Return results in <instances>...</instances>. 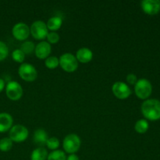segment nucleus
<instances>
[{"mask_svg": "<svg viewBox=\"0 0 160 160\" xmlns=\"http://www.w3.org/2000/svg\"><path fill=\"white\" fill-rule=\"evenodd\" d=\"M12 147V142L9 138H4L0 140V151L9 152Z\"/></svg>", "mask_w": 160, "mask_h": 160, "instance_id": "21", "label": "nucleus"}, {"mask_svg": "<svg viewBox=\"0 0 160 160\" xmlns=\"http://www.w3.org/2000/svg\"><path fill=\"white\" fill-rule=\"evenodd\" d=\"M9 54V48L5 42L0 41V61L6 59Z\"/></svg>", "mask_w": 160, "mask_h": 160, "instance_id": "25", "label": "nucleus"}, {"mask_svg": "<svg viewBox=\"0 0 160 160\" xmlns=\"http://www.w3.org/2000/svg\"><path fill=\"white\" fill-rule=\"evenodd\" d=\"M134 92L136 95L141 99H147L152 92V85L148 80L145 78L138 80L134 84Z\"/></svg>", "mask_w": 160, "mask_h": 160, "instance_id": "2", "label": "nucleus"}, {"mask_svg": "<svg viewBox=\"0 0 160 160\" xmlns=\"http://www.w3.org/2000/svg\"><path fill=\"white\" fill-rule=\"evenodd\" d=\"M127 81H128V84H131V85H134L138 81V78L136 75L134 74V73H129L127 76Z\"/></svg>", "mask_w": 160, "mask_h": 160, "instance_id": "27", "label": "nucleus"}, {"mask_svg": "<svg viewBox=\"0 0 160 160\" xmlns=\"http://www.w3.org/2000/svg\"><path fill=\"white\" fill-rule=\"evenodd\" d=\"M46 38L49 44H56L59 41V35L58 33L55 31H51L48 33Z\"/></svg>", "mask_w": 160, "mask_h": 160, "instance_id": "26", "label": "nucleus"}, {"mask_svg": "<svg viewBox=\"0 0 160 160\" xmlns=\"http://www.w3.org/2000/svg\"><path fill=\"white\" fill-rule=\"evenodd\" d=\"M35 49V45L33 42L31 41H27L23 42L20 46V50L24 53L25 55H31L32 54Z\"/></svg>", "mask_w": 160, "mask_h": 160, "instance_id": "19", "label": "nucleus"}, {"mask_svg": "<svg viewBox=\"0 0 160 160\" xmlns=\"http://www.w3.org/2000/svg\"><path fill=\"white\" fill-rule=\"evenodd\" d=\"M67 160H80V159L76 154H70L68 157H67Z\"/></svg>", "mask_w": 160, "mask_h": 160, "instance_id": "28", "label": "nucleus"}, {"mask_svg": "<svg viewBox=\"0 0 160 160\" xmlns=\"http://www.w3.org/2000/svg\"><path fill=\"white\" fill-rule=\"evenodd\" d=\"M112 91L113 95L119 99H126L131 95V90L129 86L121 81L114 83Z\"/></svg>", "mask_w": 160, "mask_h": 160, "instance_id": "9", "label": "nucleus"}, {"mask_svg": "<svg viewBox=\"0 0 160 160\" xmlns=\"http://www.w3.org/2000/svg\"><path fill=\"white\" fill-rule=\"evenodd\" d=\"M12 58L15 62L22 63L25 59V54L20 49H16L12 52Z\"/></svg>", "mask_w": 160, "mask_h": 160, "instance_id": "24", "label": "nucleus"}, {"mask_svg": "<svg viewBox=\"0 0 160 160\" xmlns=\"http://www.w3.org/2000/svg\"><path fill=\"white\" fill-rule=\"evenodd\" d=\"M59 66L64 71L72 73L78 68V61L76 56L71 53H64L59 59Z\"/></svg>", "mask_w": 160, "mask_h": 160, "instance_id": "3", "label": "nucleus"}, {"mask_svg": "<svg viewBox=\"0 0 160 160\" xmlns=\"http://www.w3.org/2000/svg\"><path fill=\"white\" fill-rule=\"evenodd\" d=\"M12 33L13 37L17 40L24 41L29 37L30 28L26 23H16L12 29Z\"/></svg>", "mask_w": 160, "mask_h": 160, "instance_id": "10", "label": "nucleus"}, {"mask_svg": "<svg viewBox=\"0 0 160 160\" xmlns=\"http://www.w3.org/2000/svg\"><path fill=\"white\" fill-rule=\"evenodd\" d=\"M28 130L26 127L21 124L14 125L9 130V138L12 142H23L28 138Z\"/></svg>", "mask_w": 160, "mask_h": 160, "instance_id": "6", "label": "nucleus"}, {"mask_svg": "<svg viewBox=\"0 0 160 160\" xmlns=\"http://www.w3.org/2000/svg\"><path fill=\"white\" fill-rule=\"evenodd\" d=\"M47 160H67V156L63 151L55 150L48 154Z\"/></svg>", "mask_w": 160, "mask_h": 160, "instance_id": "20", "label": "nucleus"}, {"mask_svg": "<svg viewBox=\"0 0 160 160\" xmlns=\"http://www.w3.org/2000/svg\"><path fill=\"white\" fill-rule=\"evenodd\" d=\"M48 152L44 147H38L34 149L31 155V160H46L48 158Z\"/></svg>", "mask_w": 160, "mask_h": 160, "instance_id": "16", "label": "nucleus"}, {"mask_svg": "<svg viewBox=\"0 0 160 160\" xmlns=\"http://www.w3.org/2000/svg\"><path fill=\"white\" fill-rule=\"evenodd\" d=\"M76 58L81 63H88L93 58V52L88 48H81L77 52Z\"/></svg>", "mask_w": 160, "mask_h": 160, "instance_id": "14", "label": "nucleus"}, {"mask_svg": "<svg viewBox=\"0 0 160 160\" xmlns=\"http://www.w3.org/2000/svg\"><path fill=\"white\" fill-rule=\"evenodd\" d=\"M142 112L145 118L152 121L160 119V101L156 98L147 99L142 105Z\"/></svg>", "mask_w": 160, "mask_h": 160, "instance_id": "1", "label": "nucleus"}, {"mask_svg": "<svg viewBox=\"0 0 160 160\" xmlns=\"http://www.w3.org/2000/svg\"><path fill=\"white\" fill-rule=\"evenodd\" d=\"M45 67L50 70H53L56 69L58 66L59 65V59L56 56H48L46 59H45Z\"/></svg>", "mask_w": 160, "mask_h": 160, "instance_id": "22", "label": "nucleus"}, {"mask_svg": "<svg viewBox=\"0 0 160 160\" xmlns=\"http://www.w3.org/2000/svg\"><path fill=\"white\" fill-rule=\"evenodd\" d=\"M19 76L27 82L35 81L38 77V72L35 67L29 63H22L18 69Z\"/></svg>", "mask_w": 160, "mask_h": 160, "instance_id": "5", "label": "nucleus"}, {"mask_svg": "<svg viewBox=\"0 0 160 160\" xmlns=\"http://www.w3.org/2000/svg\"><path fill=\"white\" fill-rule=\"evenodd\" d=\"M52 51V47L48 42H41L35 46L34 53L40 59H46L49 56Z\"/></svg>", "mask_w": 160, "mask_h": 160, "instance_id": "12", "label": "nucleus"}, {"mask_svg": "<svg viewBox=\"0 0 160 160\" xmlns=\"http://www.w3.org/2000/svg\"><path fill=\"white\" fill-rule=\"evenodd\" d=\"M81 141L78 135L70 134L67 135L62 142V147L65 152L69 154H75L81 148Z\"/></svg>", "mask_w": 160, "mask_h": 160, "instance_id": "4", "label": "nucleus"}, {"mask_svg": "<svg viewBox=\"0 0 160 160\" xmlns=\"http://www.w3.org/2000/svg\"><path fill=\"white\" fill-rule=\"evenodd\" d=\"M5 88V81L4 80L0 78V92H2V90Z\"/></svg>", "mask_w": 160, "mask_h": 160, "instance_id": "29", "label": "nucleus"}, {"mask_svg": "<svg viewBox=\"0 0 160 160\" xmlns=\"http://www.w3.org/2000/svg\"><path fill=\"white\" fill-rule=\"evenodd\" d=\"M30 32L33 38L36 40H43L46 38L48 30L47 28L46 23H45L42 20H37L31 24Z\"/></svg>", "mask_w": 160, "mask_h": 160, "instance_id": "7", "label": "nucleus"}, {"mask_svg": "<svg viewBox=\"0 0 160 160\" xmlns=\"http://www.w3.org/2000/svg\"><path fill=\"white\" fill-rule=\"evenodd\" d=\"M13 120L10 114L7 112L0 113V133H4L11 129Z\"/></svg>", "mask_w": 160, "mask_h": 160, "instance_id": "13", "label": "nucleus"}, {"mask_svg": "<svg viewBox=\"0 0 160 160\" xmlns=\"http://www.w3.org/2000/svg\"><path fill=\"white\" fill-rule=\"evenodd\" d=\"M144 12L148 15H156L160 11V1L159 0H144L141 2Z\"/></svg>", "mask_w": 160, "mask_h": 160, "instance_id": "11", "label": "nucleus"}, {"mask_svg": "<svg viewBox=\"0 0 160 160\" xmlns=\"http://www.w3.org/2000/svg\"><path fill=\"white\" fill-rule=\"evenodd\" d=\"M45 145H46L48 149L55 151V150H57V148L59 147V141L56 137L49 138L47 140Z\"/></svg>", "mask_w": 160, "mask_h": 160, "instance_id": "23", "label": "nucleus"}, {"mask_svg": "<svg viewBox=\"0 0 160 160\" xmlns=\"http://www.w3.org/2000/svg\"><path fill=\"white\" fill-rule=\"evenodd\" d=\"M48 139V134L44 129H38L34 131L33 140L36 145H39L40 147H43L46 144Z\"/></svg>", "mask_w": 160, "mask_h": 160, "instance_id": "15", "label": "nucleus"}, {"mask_svg": "<svg viewBox=\"0 0 160 160\" xmlns=\"http://www.w3.org/2000/svg\"><path fill=\"white\" fill-rule=\"evenodd\" d=\"M62 23V19L59 17H52L48 20L46 23V26L48 30L51 31H55L59 30L61 28Z\"/></svg>", "mask_w": 160, "mask_h": 160, "instance_id": "17", "label": "nucleus"}, {"mask_svg": "<svg viewBox=\"0 0 160 160\" xmlns=\"http://www.w3.org/2000/svg\"><path fill=\"white\" fill-rule=\"evenodd\" d=\"M6 93L9 99L12 101H17L21 98L23 91L19 83L17 81H10L6 87Z\"/></svg>", "mask_w": 160, "mask_h": 160, "instance_id": "8", "label": "nucleus"}, {"mask_svg": "<svg viewBox=\"0 0 160 160\" xmlns=\"http://www.w3.org/2000/svg\"><path fill=\"white\" fill-rule=\"evenodd\" d=\"M149 128V125H148V121L146 120H139L136 122L135 125H134V130L136 131V132H138V134H145L147 132V131L148 130Z\"/></svg>", "mask_w": 160, "mask_h": 160, "instance_id": "18", "label": "nucleus"}]
</instances>
